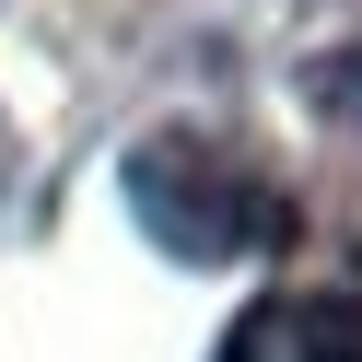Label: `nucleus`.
I'll use <instances>...</instances> for the list:
<instances>
[{
	"mask_svg": "<svg viewBox=\"0 0 362 362\" xmlns=\"http://www.w3.org/2000/svg\"><path fill=\"white\" fill-rule=\"evenodd\" d=\"M222 362H362V292H269L234 315Z\"/></svg>",
	"mask_w": 362,
	"mask_h": 362,
	"instance_id": "nucleus-1",
	"label": "nucleus"
}]
</instances>
